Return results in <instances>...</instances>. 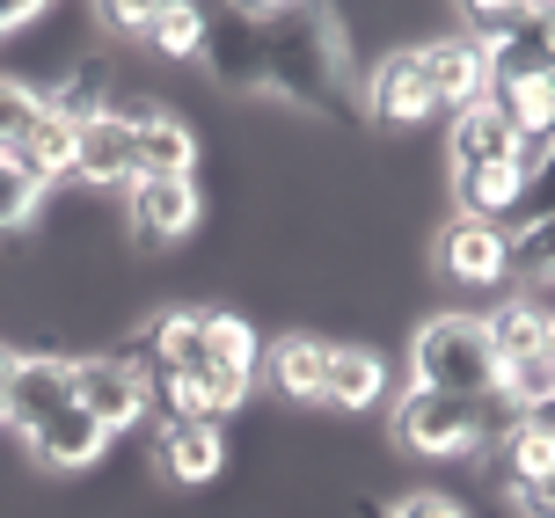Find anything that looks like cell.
<instances>
[{"mask_svg":"<svg viewBox=\"0 0 555 518\" xmlns=\"http://www.w3.org/2000/svg\"><path fill=\"white\" fill-rule=\"evenodd\" d=\"M527 205L533 212H555V139L527 161Z\"/></svg>","mask_w":555,"mask_h":518,"instance_id":"f1b7e54d","label":"cell"},{"mask_svg":"<svg viewBox=\"0 0 555 518\" xmlns=\"http://www.w3.org/2000/svg\"><path fill=\"white\" fill-rule=\"evenodd\" d=\"M220 461H227L220 424H205V416H162V438H154V467H162V482L197 490V482L220 475Z\"/></svg>","mask_w":555,"mask_h":518,"instance_id":"7c38bea8","label":"cell"},{"mask_svg":"<svg viewBox=\"0 0 555 518\" xmlns=\"http://www.w3.org/2000/svg\"><path fill=\"white\" fill-rule=\"evenodd\" d=\"M37 117H44V88L0 74V161H8V154H23V139L37 132Z\"/></svg>","mask_w":555,"mask_h":518,"instance_id":"484cf974","label":"cell"},{"mask_svg":"<svg viewBox=\"0 0 555 518\" xmlns=\"http://www.w3.org/2000/svg\"><path fill=\"white\" fill-rule=\"evenodd\" d=\"M8 161H23L29 176H37V183H44V191H52L59 176H66V168H74V125H66V117H52V109H44V117H37V132L23 139V154H8Z\"/></svg>","mask_w":555,"mask_h":518,"instance_id":"d4e9b609","label":"cell"},{"mask_svg":"<svg viewBox=\"0 0 555 518\" xmlns=\"http://www.w3.org/2000/svg\"><path fill=\"white\" fill-rule=\"evenodd\" d=\"M498 475H504V490L555 475V410H519L504 424L498 431Z\"/></svg>","mask_w":555,"mask_h":518,"instance_id":"ac0fdd59","label":"cell"},{"mask_svg":"<svg viewBox=\"0 0 555 518\" xmlns=\"http://www.w3.org/2000/svg\"><path fill=\"white\" fill-rule=\"evenodd\" d=\"M44 109H52V117H66V125H88V117L117 109L111 59H81V66H74V74H66L59 88H44Z\"/></svg>","mask_w":555,"mask_h":518,"instance_id":"603a6c76","label":"cell"},{"mask_svg":"<svg viewBox=\"0 0 555 518\" xmlns=\"http://www.w3.org/2000/svg\"><path fill=\"white\" fill-rule=\"evenodd\" d=\"M197 29H205V8H139V44L162 59H197Z\"/></svg>","mask_w":555,"mask_h":518,"instance_id":"cb8c5ba5","label":"cell"},{"mask_svg":"<svg viewBox=\"0 0 555 518\" xmlns=\"http://www.w3.org/2000/svg\"><path fill=\"white\" fill-rule=\"evenodd\" d=\"M490 322V344H498V373L504 365H527V358H548L555 351V314H541V307L519 293V300H504L498 314H482Z\"/></svg>","mask_w":555,"mask_h":518,"instance_id":"44dd1931","label":"cell"},{"mask_svg":"<svg viewBox=\"0 0 555 518\" xmlns=\"http://www.w3.org/2000/svg\"><path fill=\"white\" fill-rule=\"evenodd\" d=\"M504 285L555 293V212H527L519 226H504Z\"/></svg>","mask_w":555,"mask_h":518,"instance_id":"d6986e66","label":"cell"},{"mask_svg":"<svg viewBox=\"0 0 555 518\" xmlns=\"http://www.w3.org/2000/svg\"><path fill=\"white\" fill-rule=\"evenodd\" d=\"M388 394V365L373 344H330V380H322V402L330 410H373Z\"/></svg>","mask_w":555,"mask_h":518,"instance_id":"ffe728a7","label":"cell"},{"mask_svg":"<svg viewBox=\"0 0 555 518\" xmlns=\"http://www.w3.org/2000/svg\"><path fill=\"white\" fill-rule=\"evenodd\" d=\"M66 176L88 191H125L132 183V109H103V117L74 125V168Z\"/></svg>","mask_w":555,"mask_h":518,"instance_id":"9c48e42d","label":"cell"},{"mask_svg":"<svg viewBox=\"0 0 555 518\" xmlns=\"http://www.w3.org/2000/svg\"><path fill=\"white\" fill-rule=\"evenodd\" d=\"M410 387H431V394H461V402H498V344H490V322L482 314H431V322L410 336Z\"/></svg>","mask_w":555,"mask_h":518,"instance_id":"3957f363","label":"cell"},{"mask_svg":"<svg viewBox=\"0 0 555 518\" xmlns=\"http://www.w3.org/2000/svg\"><path fill=\"white\" fill-rule=\"evenodd\" d=\"M431 263L453 285H504V226H475V219H446Z\"/></svg>","mask_w":555,"mask_h":518,"instance_id":"5bb4252c","label":"cell"},{"mask_svg":"<svg viewBox=\"0 0 555 518\" xmlns=\"http://www.w3.org/2000/svg\"><path fill=\"white\" fill-rule=\"evenodd\" d=\"M263 88H278L285 103L314 109L330 125L365 117L351 103V66H344V37H336L330 8H263Z\"/></svg>","mask_w":555,"mask_h":518,"instance_id":"7a4b0ae2","label":"cell"},{"mask_svg":"<svg viewBox=\"0 0 555 518\" xmlns=\"http://www.w3.org/2000/svg\"><path fill=\"white\" fill-rule=\"evenodd\" d=\"M23 445L37 453L44 467H59V475H81V467L103 461V445H111V431L95 424V416L81 410V402H66L59 416H44L37 431H23Z\"/></svg>","mask_w":555,"mask_h":518,"instance_id":"9a60e30c","label":"cell"},{"mask_svg":"<svg viewBox=\"0 0 555 518\" xmlns=\"http://www.w3.org/2000/svg\"><path fill=\"white\" fill-rule=\"evenodd\" d=\"M365 117L373 125H424L431 117V88H424V66H416V44H395V52L373 59L365 74Z\"/></svg>","mask_w":555,"mask_h":518,"instance_id":"30bf717a","label":"cell"},{"mask_svg":"<svg viewBox=\"0 0 555 518\" xmlns=\"http://www.w3.org/2000/svg\"><path fill=\"white\" fill-rule=\"evenodd\" d=\"M139 380L154 387V402L168 416H205L220 424L249 402V380L263 365V344L242 314L227 307H162L132 328V351Z\"/></svg>","mask_w":555,"mask_h":518,"instance_id":"6da1fadb","label":"cell"},{"mask_svg":"<svg viewBox=\"0 0 555 518\" xmlns=\"http://www.w3.org/2000/svg\"><path fill=\"white\" fill-rule=\"evenodd\" d=\"M37 15H44L37 0H0V37H15V29H29Z\"/></svg>","mask_w":555,"mask_h":518,"instance_id":"1f68e13d","label":"cell"},{"mask_svg":"<svg viewBox=\"0 0 555 518\" xmlns=\"http://www.w3.org/2000/svg\"><path fill=\"white\" fill-rule=\"evenodd\" d=\"M416 66H424V88H431V109H468L482 103L490 88V59L468 37H424L416 44Z\"/></svg>","mask_w":555,"mask_h":518,"instance_id":"8fae6325","label":"cell"},{"mask_svg":"<svg viewBox=\"0 0 555 518\" xmlns=\"http://www.w3.org/2000/svg\"><path fill=\"white\" fill-rule=\"evenodd\" d=\"M197 66L227 95H263V8H205Z\"/></svg>","mask_w":555,"mask_h":518,"instance_id":"5b68a950","label":"cell"},{"mask_svg":"<svg viewBox=\"0 0 555 518\" xmlns=\"http://www.w3.org/2000/svg\"><path fill=\"white\" fill-rule=\"evenodd\" d=\"M446 161L453 168L519 161V132L498 117V103H468V109H453V125H446Z\"/></svg>","mask_w":555,"mask_h":518,"instance_id":"e0dca14e","label":"cell"},{"mask_svg":"<svg viewBox=\"0 0 555 518\" xmlns=\"http://www.w3.org/2000/svg\"><path fill=\"white\" fill-rule=\"evenodd\" d=\"M512 504H519V518H555V475L519 482V490H512Z\"/></svg>","mask_w":555,"mask_h":518,"instance_id":"4dcf8cb0","label":"cell"},{"mask_svg":"<svg viewBox=\"0 0 555 518\" xmlns=\"http://www.w3.org/2000/svg\"><path fill=\"white\" fill-rule=\"evenodd\" d=\"M8 373H15V351H0V424H8Z\"/></svg>","mask_w":555,"mask_h":518,"instance_id":"d6a6232c","label":"cell"},{"mask_svg":"<svg viewBox=\"0 0 555 518\" xmlns=\"http://www.w3.org/2000/svg\"><path fill=\"white\" fill-rule=\"evenodd\" d=\"M322 380H330V336H278L271 351V387L285 402H322Z\"/></svg>","mask_w":555,"mask_h":518,"instance_id":"7402d4cb","label":"cell"},{"mask_svg":"<svg viewBox=\"0 0 555 518\" xmlns=\"http://www.w3.org/2000/svg\"><path fill=\"white\" fill-rule=\"evenodd\" d=\"M388 431H395L402 453H416V461H461L468 445L490 438V410H482V402H461V394L410 387V394H395Z\"/></svg>","mask_w":555,"mask_h":518,"instance_id":"277c9868","label":"cell"},{"mask_svg":"<svg viewBox=\"0 0 555 518\" xmlns=\"http://www.w3.org/2000/svg\"><path fill=\"white\" fill-rule=\"evenodd\" d=\"M37 205H44V183L23 161H0V234H23L37 219Z\"/></svg>","mask_w":555,"mask_h":518,"instance_id":"4316f807","label":"cell"},{"mask_svg":"<svg viewBox=\"0 0 555 518\" xmlns=\"http://www.w3.org/2000/svg\"><path fill=\"white\" fill-rule=\"evenodd\" d=\"M197 176H139V183H125V226H132V242L146 248H168L183 242L197 226Z\"/></svg>","mask_w":555,"mask_h":518,"instance_id":"52a82bcc","label":"cell"},{"mask_svg":"<svg viewBox=\"0 0 555 518\" xmlns=\"http://www.w3.org/2000/svg\"><path fill=\"white\" fill-rule=\"evenodd\" d=\"M527 205V168L498 161V168H453V219L475 226H504V219Z\"/></svg>","mask_w":555,"mask_h":518,"instance_id":"2e32d148","label":"cell"},{"mask_svg":"<svg viewBox=\"0 0 555 518\" xmlns=\"http://www.w3.org/2000/svg\"><path fill=\"white\" fill-rule=\"evenodd\" d=\"M139 176H197V132L162 103L132 109V183Z\"/></svg>","mask_w":555,"mask_h":518,"instance_id":"4fadbf2b","label":"cell"},{"mask_svg":"<svg viewBox=\"0 0 555 518\" xmlns=\"http://www.w3.org/2000/svg\"><path fill=\"white\" fill-rule=\"evenodd\" d=\"M380 518H468V511H461L453 496H439V490H410V496H395Z\"/></svg>","mask_w":555,"mask_h":518,"instance_id":"83f0119b","label":"cell"},{"mask_svg":"<svg viewBox=\"0 0 555 518\" xmlns=\"http://www.w3.org/2000/svg\"><path fill=\"white\" fill-rule=\"evenodd\" d=\"M66 402H74V358H59V351L15 358V373H8V431L15 438L37 431V424L59 416Z\"/></svg>","mask_w":555,"mask_h":518,"instance_id":"ba28073f","label":"cell"},{"mask_svg":"<svg viewBox=\"0 0 555 518\" xmlns=\"http://www.w3.org/2000/svg\"><path fill=\"white\" fill-rule=\"evenodd\" d=\"M74 402L117 438V431H132V424H146L154 387L139 380V365L125 351H117V358H74Z\"/></svg>","mask_w":555,"mask_h":518,"instance_id":"8992f818","label":"cell"},{"mask_svg":"<svg viewBox=\"0 0 555 518\" xmlns=\"http://www.w3.org/2000/svg\"><path fill=\"white\" fill-rule=\"evenodd\" d=\"M527 44L541 52V66L555 74V0H548V8H527Z\"/></svg>","mask_w":555,"mask_h":518,"instance_id":"f546056e","label":"cell"}]
</instances>
